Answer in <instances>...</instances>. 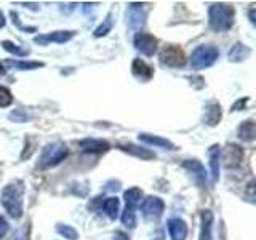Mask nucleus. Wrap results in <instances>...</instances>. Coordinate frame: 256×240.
I'll list each match as a JSON object with an SVG mask.
<instances>
[{"label": "nucleus", "mask_w": 256, "mask_h": 240, "mask_svg": "<svg viewBox=\"0 0 256 240\" xmlns=\"http://www.w3.org/2000/svg\"><path fill=\"white\" fill-rule=\"evenodd\" d=\"M26 192V186L21 180H14L8 182L0 192V204L5 208V212L13 220H20L22 216V197Z\"/></svg>", "instance_id": "f257e3e1"}, {"label": "nucleus", "mask_w": 256, "mask_h": 240, "mask_svg": "<svg viewBox=\"0 0 256 240\" xmlns=\"http://www.w3.org/2000/svg\"><path fill=\"white\" fill-rule=\"evenodd\" d=\"M234 6L228 4H213L208 8V24L216 32H226L234 26Z\"/></svg>", "instance_id": "f03ea898"}, {"label": "nucleus", "mask_w": 256, "mask_h": 240, "mask_svg": "<svg viewBox=\"0 0 256 240\" xmlns=\"http://www.w3.org/2000/svg\"><path fill=\"white\" fill-rule=\"evenodd\" d=\"M68 156V148L66 144L61 142V141H56V142H50L46 144L44 148L42 154H40V158H38V168H52V166H56L58 164H61L64 158Z\"/></svg>", "instance_id": "7ed1b4c3"}, {"label": "nucleus", "mask_w": 256, "mask_h": 240, "mask_svg": "<svg viewBox=\"0 0 256 240\" xmlns=\"http://www.w3.org/2000/svg\"><path fill=\"white\" fill-rule=\"evenodd\" d=\"M220 58V50L214 45H198L194 52H192L190 56V66L194 70H200V69H206L213 66L216 62V60Z\"/></svg>", "instance_id": "20e7f679"}, {"label": "nucleus", "mask_w": 256, "mask_h": 240, "mask_svg": "<svg viewBox=\"0 0 256 240\" xmlns=\"http://www.w3.org/2000/svg\"><path fill=\"white\" fill-rule=\"evenodd\" d=\"M160 62H162V66L180 69L186 64V54L180 45H165L160 52Z\"/></svg>", "instance_id": "39448f33"}, {"label": "nucleus", "mask_w": 256, "mask_h": 240, "mask_svg": "<svg viewBox=\"0 0 256 240\" xmlns=\"http://www.w3.org/2000/svg\"><path fill=\"white\" fill-rule=\"evenodd\" d=\"M164 208H165V204L164 200L160 197H156V196H149L142 200L141 204V213L146 220H157L162 216L164 213Z\"/></svg>", "instance_id": "423d86ee"}, {"label": "nucleus", "mask_w": 256, "mask_h": 240, "mask_svg": "<svg viewBox=\"0 0 256 240\" xmlns=\"http://www.w3.org/2000/svg\"><path fill=\"white\" fill-rule=\"evenodd\" d=\"M134 48L138 52H141L144 56H154V53L157 52V45H158V40L148 34V32H138V34L134 36Z\"/></svg>", "instance_id": "0eeeda50"}, {"label": "nucleus", "mask_w": 256, "mask_h": 240, "mask_svg": "<svg viewBox=\"0 0 256 240\" xmlns=\"http://www.w3.org/2000/svg\"><path fill=\"white\" fill-rule=\"evenodd\" d=\"M74 36H76V30H54V32H50V34H40L34 37V42L38 45H48L50 42L66 44L70 38H74Z\"/></svg>", "instance_id": "6e6552de"}, {"label": "nucleus", "mask_w": 256, "mask_h": 240, "mask_svg": "<svg viewBox=\"0 0 256 240\" xmlns=\"http://www.w3.org/2000/svg\"><path fill=\"white\" fill-rule=\"evenodd\" d=\"M244 157H245V152L244 149L237 146V144H228L226 148H224V152H222V160H224V165L226 168H237L240 164L244 162Z\"/></svg>", "instance_id": "1a4fd4ad"}, {"label": "nucleus", "mask_w": 256, "mask_h": 240, "mask_svg": "<svg viewBox=\"0 0 256 240\" xmlns=\"http://www.w3.org/2000/svg\"><path fill=\"white\" fill-rule=\"evenodd\" d=\"M142 4H130L126 12V24L134 30H140L144 24L146 18V12L142 10Z\"/></svg>", "instance_id": "9d476101"}, {"label": "nucleus", "mask_w": 256, "mask_h": 240, "mask_svg": "<svg viewBox=\"0 0 256 240\" xmlns=\"http://www.w3.org/2000/svg\"><path fill=\"white\" fill-rule=\"evenodd\" d=\"M132 72L134 78H138L140 82H149L154 77V68L149 66L146 61H142L140 58H136L132 64Z\"/></svg>", "instance_id": "9b49d317"}, {"label": "nucleus", "mask_w": 256, "mask_h": 240, "mask_svg": "<svg viewBox=\"0 0 256 240\" xmlns=\"http://www.w3.org/2000/svg\"><path fill=\"white\" fill-rule=\"evenodd\" d=\"M78 146L85 152H93V154H104L109 150V142L104 140H94V138H86L78 142Z\"/></svg>", "instance_id": "f8f14e48"}, {"label": "nucleus", "mask_w": 256, "mask_h": 240, "mask_svg": "<svg viewBox=\"0 0 256 240\" xmlns=\"http://www.w3.org/2000/svg\"><path fill=\"white\" fill-rule=\"evenodd\" d=\"M168 234L172 240H186L188 237V226L181 218L168 220Z\"/></svg>", "instance_id": "ddd939ff"}, {"label": "nucleus", "mask_w": 256, "mask_h": 240, "mask_svg": "<svg viewBox=\"0 0 256 240\" xmlns=\"http://www.w3.org/2000/svg\"><path fill=\"white\" fill-rule=\"evenodd\" d=\"M138 138H140L141 142L150 144V146H156V148H162V149H168V150H176V149H178L170 140L162 138V136H154V134H149V133H140Z\"/></svg>", "instance_id": "4468645a"}, {"label": "nucleus", "mask_w": 256, "mask_h": 240, "mask_svg": "<svg viewBox=\"0 0 256 240\" xmlns=\"http://www.w3.org/2000/svg\"><path fill=\"white\" fill-rule=\"evenodd\" d=\"M120 150L126 152L133 157H138L141 160H150V158H156V154L152 150H149L148 148H141V146H136V144H118L117 146Z\"/></svg>", "instance_id": "2eb2a0df"}, {"label": "nucleus", "mask_w": 256, "mask_h": 240, "mask_svg": "<svg viewBox=\"0 0 256 240\" xmlns=\"http://www.w3.org/2000/svg\"><path fill=\"white\" fill-rule=\"evenodd\" d=\"M200 237L198 240H212V228H213V213L210 210L200 212Z\"/></svg>", "instance_id": "dca6fc26"}, {"label": "nucleus", "mask_w": 256, "mask_h": 240, "mask_svg": "<svg viewBox=\"0 0 256 240\" xmlns=\"http://www.w3.org/2000/svg\"><path fill=\"white\" fill-rule=\"evenodd\" d=\"M250 54H252V48H250V46H246V45H244V44L237 42V44H234V46H232L230 50H229V53H228V60H229L230 62H242V61H245Z\"/></svg>", "instance_id": "f3484780"}, {"label": "nucleus", "mask_w": 256, "mask_h": 240, "mask_svg": "<svg viewBox=\"0 0 256 240\" xmlns=\"http://www.w3.org/2000/svg\"><path fill=\"white\" fill-rule=\"evenodd\" d=\"M237 136H238V140H242L244 142H252V141H254V138H256V126H254V120H253V118L245 120V122L238 126Z\"/></svg>", "instance_id": "a211bd4d"}, {"label": "nucleus", "mask_w": 256, "mask_h": 240, "mask_svg": "<svg viewBox=\"0 0 256 240\" xmlns=\"http://www.w3.org/2000/svg\"><path fill=\"white\" fill-rule=\"evenodd\" d=\"M221 120V106L218 102H210L206 104L205 108V114H204V122L210 126L218 125Z\"/></svg>", "instance_id": "6ab92c4d"}, {"label": "nucleus", "mask_w": 256, "mask_h": 240, "mask_svg": "<svg viewBox=\"0 0 256 240\" xmlns=\"http://www.w3.org/2000/svg\"><path fill=\"white\" fill-rule=\"evenodd\" d=\"M208 157H210V170H212V178L216 181L220 178V160H221V149L218 144L208 149Z\"/></svg>", "instance_id": "aec40b11"}, {"label": "nucleus", "mask_w": 256, "mask_h": 240, "mask_svg": "<svg viewBox=\"0 0 256 240\" xmlns=\"http://www.w3.org/2000/svg\"><path fill=\"white\" fill-rule=\"evenodd\" d=\"M124 198H125V202H126V206L136 208V206H138V205L141 204L142 190H141V189H138V188H132V189L125 190Z\"/></svg>", "instance_id": "412c9836"}, {"label": "nucleus", "mask_w": 256, "mask_h": 240, "mask_svg": "<svg viewBox=\"0 0 256 240\" xmlns=\"http://www.w3.org/2000/svg\"><path fill=\"white\" fill-rule=\"evenodd\" d=\"M104 206V212H106V214L109 216V220H116L117 214H118V208H120V202L117 197H109L102 202Z\"/></svg>", "instance_id": "4be33fe9"}, {"label": "nucleus", "mask_w": 256, "mask_h": 240, "mask_svg": "<svg viewBox=\"0 0 256 240\" xmlns=\"http://www.w3.org/2000/svg\"><path fill=\"white\" fill-rule=\"evenodd\" d=\"M8 66H13L20 70H32L37 68H44V62H37V61H14V60H6Z\"/></svg>", "instance_id": "5701e85b"}, {"label": "nucleus", "mask_w": 256, "mask_h": 240, "mask_svg": "<svg viewBox=\"0 0 256 240\" xmlns=\"http://www.w3.org/2000/svg\"><path fill=\"white\" fill-rule=\"evenodd\" d=\"M122 224L128 229H134L136 226V213H134V208L126 206L125 212L122 213Z\"/></svg>", "instance_id": "b1692460"}, {"label": "nucleus", "mask_w": 256, "mask_h": 240, "mask_svg": "<svg viewBox=\"0 0 256 240\" xmlns=\"http://www.w3.org/2000/svg\"><path fill=\"white\" fill-rule=\"evenodd\" d=\"M56 232L61 234V236H64L66 238H69V240H77L78 238V232L72 226H69V224H58V226H56Z\"/></svg>", "instance_id": "393cba45"}, {"label": "nucleus", "mask_w": 256, "mask_h": 240, "mask_svg": "<svg viewBox=\"0 0 256 240\" xmlns=\"http://www.w3.org/2000/svg\"><path fill=\"white\" fill-rule=\"evenodd\" d=\"M184 168H188V170H190L192 173H196V176H198V178H204L205 180V170L202 164L198 162V160H186L184 162Z\"/></svg>", "instance_id": "a878e982"}, {"label": "nucleus", "mask_w": 256, "mask_h": 240, "mask_svg": "<svg viewBox=\"0 0 256 240\" xmlns=\"http://www.w3.org/2000/svg\"><path fill=\"white\" fill-rule=\"evenodd\" d=\"M110 29H112V16L110 14H108L106 16V20L102 21V24H100L98 28H96V30H94V37H104L106 34H109L110 32Z\"/></svg>", "instance_id": "bb28decb"}, {"label": "nucleus", "mask_w": 256, "mask_h": 240, "mask_svg": "<svg viewBox=\"0 0 256 240\" xmlns=\"http://www.w3.org/2000/svg\"><path fill=\"white\" fill-rule=\"evenodd\" d=\"M2 46H4V50H6L8 53H13L14 56H26L29 53L28 48H20L18 45H14L13 42H8V40H4Z\"/></svg>", "instance_id": "cd10ccee"}, {"label": "nucleus", "mask_w": 256, "mask_h": 240, "mask_svg": "<svg viewBox=\"0 0 256 240\" xmlns=\"http://www.w3.org/2000/svg\"><path fill=\"white\" fill-rule=\"evenodd\" d=\"M13 102V94L6 86L0 85V108H8Z\"/></svg>", "instance_id": "c85d7f7f"}, {"label": "nucleus", "mask_w": 256, "mask_h": 240, "mask_svg": "<svg viewBox=\"0 0 256 240\" xmlns=\"http://www.w3.org/2000/svg\"><path fill=\"white\" fill-rule=\"evenodd\" d=\"M12 20H13V22L16 24V28L21 29V30H26V32H36V30H37L36 28H26V26H22L21 21H20V18H18V13H14V12H12Z\"/></svg>", "instance_id": "c756f323"}, {"label": "nucleus", "mask_w": 256, "mask_h": 240, "mask_svg": "<svg viewBox=\"0 0 256 240\" xmlns=\"http://www.w3.org/2000/svg\"><path fill=\"white\" fill-rule=\"evenodd\" d=\"M10 118H13L14 122H26V118H28V116L24 114L22 110H13L12 114H10Z\"/></svg>", "instance_id": "7c9ffc66"}, {"label": "nucleus", "mask_w": 256, "mask_h": 240, "mask_svg": "<svg viewBox=\"0 0 256 240\" xmlns=\"http://www.w3.org/2000/svg\"><path fill=\"white\" fill-rule=\"evenodd\" d=\"M250 101V98H242V100H238L234 106H232V112H237V110H242V109H245V106H246V102Z\"/></svg>", "instance_id": "2f4dec72"}, {"label": "nucleus", "mask_w": 256, "mask_h": 240, "mask_svg": "<svg viewBox=\"0 0 256 240\" xmlns=\"http://www.w3.org/2000/svg\"><path fill=\"white\" fill-rule=\"evenodd\" d=\"M6 232H8V222H6V220L4 218V216L0 214V237H4Z\"/></svg>", "instance_id": "473e14b6"}, {"label": "nucleus", "mask_w": 256, "mask_h": 240, "mask_svg": "<svg viewBox=\"0 0 256 240\" xmlns=\"http://www.w3.org/2000/svg\"><path fill=\"white\" fill-rule=\"evenodd\" d=\"M112 240H128V236L125 234V232H116V234H114V238H112Z\"/></svg>", "instance_id": "72a5a7b5"}, {"label": "nucleus", "mask_w": 256, "mask_h": 240, "mask_svg": "<svg viewBox=\"0 0 256 240\" xmlns=\"http://www.w3.org/2000/svg\"><path fill=\"white\" fill-rule=\"evenodd\" d=\"M250 21H252V24L256 22V20H254V8H252V10H250Z\"/></svg>", "instance_id": "f704fd0d"}, {"label": "nucleus", "mask_w": 256, "mask_h": 240, "mask_svg": "<svg viewBox=\"0 0 256 240\" xmlns=\"http://www.w3.org/2000/svg\"><path fill=\"white\" fill-rule=\"evenodd\" d=\"M0 28H5V18L2 12H0Z\"/></svg>", "instance_id": "c9c22d12"}, {"label": "nucleus", "mask_w": 256, "mask_h": 240, "mask_svg": "<svg viewBox=\"0 0 256 240\" xmlns=\"http://www.w3.org/2000/svg\"><path fill=\"white\" fill-rule=\"evenodd\" d=\"M5 72H6V70H5V68H4V64L0 62V77H4V76H5Z\"/></svg>", "instance_id": "e433bc0d"}, {"label": "nucleus", "mask_w": 256, "mask_h": 240, "mask_svg": "<svg viewBox=\"0 0 256 240\" xmlns=\"http://www.w3.org/2000/svg\"><path fill=\"white\" fill-rule=\"evenodd\" d=\"M16 240H21V238H20V237H18V238H16Z\"/></svg>", "instance_id": "4c0bfd02"}]
</instances>
